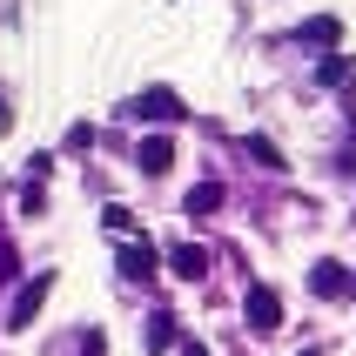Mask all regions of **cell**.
Listing matches in <instances>:
<instances>
[{"label": "cell", "mask_w": 356, "mask_h": 356, "mask_svg": "<svg viewBox=\"0 0 356 356\" xmlns=\"http://www.w3.org/2000/svg\"><path fill=\"white\" fill-rule=\"evenodd\" d=\"M7 128H14V108H7V101H0V135H7Z\"/></svg>", "instance_id": "obj_16"}, {"label": "cell", "mask_w": 356, "mask_h": 356, "mask_svg": "<svg viewBox=\"0 0 356 356\" xmlns=\"http://www.w3.org/2000/svg\"><path fill=\"white\" fill-rule=\"evenodd\" d=\"M181 209H188V222H209V216H216V209H222V181H195Z\"/></svg>", "instance_id": "obj_10"}, {"label": "cell", "mask_w": 356, "mask_h": 356, "mask_svg": "<svg viewBox=\"0 0 356 356\" xmlns=\"http://www.w3.org/2000/svg\"><path fill=\"white\" fill-rule=\"evenodd\" d=\"M40 209H47V195H40V181H27L20 188V216H40Z\"/></svg>", "instance_id": "obj_13"}, {"label": "cell", "mask_w": 356, "mask_h": 356, "mask_svg": "<svg viewBox=\"0 0 356 356\" xmlns=\"http://www.w3.org/2000/svg\"><path fill=\"white\" fill-rule=\"evenodd\" d=\"M309 296H323V302H337V296H350V269H343L337 256H323L316 269H309Z\"/></svg>", "instance_id": "obj_5"}, {"label": "cell", "mask_w": 356, "mask_h": 356, "mask_svg": "<svg viewBox=\"0 0 356 356\" xmlns=\"http://www.w3.org/2000/svg\"><path fill=\"white\" fill-rule=\"evenodd\" d=\"M121 115H128V121H181L188 108H181V95H175V88H141V95L128 101Z\"/></svg>", "instance_id": "obj_3"}, {"label": "cell", "mask_w": 356, "mask_h": 356, "mask_svg": "<svg viewBox=\"0 0 356 356\" xmlns=\"http://www.w3.org/2000/svg\"><path fill=\"white\" fill-rule=\"evenodd\" d=\"M350 296H356V276H350Z\"/></svg>", "instance_id": "obj_17"}, {"label": "cell", "mask_w": 356, "mask_h": 356, "mask_svg": "<svg viewBox=\"0 0 356 356\" xmlns=\"http://www.w3.org/2000/svg\"><path fill=\"white\" fill-rule=\"evenodd\" d=\"M316 88H356V54H323L316 60Z\"/></svg>", "instance_id": "obj_8"}, {"label": "cell", "mask_w": 356, "mask_h": 356, "mask_svg": "<svg viewBox=\"0 0 356 356\" xmlns=\"http://www.w3.org/2000/svg\"><path fill=\"white\" fill-rule=\"evenodd\" d=\"M181 356H216L209 343H195V337H181Z\"/></svg>", "instance_id": "obj_15"}, {"label": "cell", "mask_w": 356, "mask_h": 356, "mask_svg": "<svg viewBox=\"0 0 356 356\" xmlns=\"http://www.w3.org/2000/svg\"><path fill=\"white\" fill-rule=\"evenodd\" d=\"M54 282H60L54 269H34V276L14 289V302H7V330H14V337H20V330H34V316L47 309V296H54Z\"/></svg>", "instance_id": "obj_1"}, {"label": "cell", "mask_w": 356, "mask_h": 356, "mask_svg": "<svg viewBox=\"0 0 356 356\" xmlns=\"http://www.w3.org/2000/svg\"><path fill=\"white\" fill-rule=\"evenodd\" d=\"M135 168H141L148 181H155V175H168V168H175V141H168V135H148V141L135 148Z\"/></svg>", "instance_id": "obj_7"}, {"label": "cell", "mask_w": 356, "mask_h": 356, "mask_svg": "<svg viewBox=\"0 0 356 356\" xmlns=\"http://www.w3.org/2000/svg\"><path fill=\"white\" fill-rule=\"evenodd\" d=\"M161 262H168V249H155L148 236H128V242H121V256H115V269H121L128 282H155Z\"/></svg>", "instance_id": "obj_2"}, {"label": "cell", "mask_w": 356, "mask_h": 356, "mask_svg": "<svg viewBox=\"0 0 356 356\" xmlns=\"http://www.w3.org/2000/svg\"><path fill=\"white\" fill-rule=\"evenodd\" d=\"M242 316H249L256 337H276V330H282V296L269 289V282H256V289L242 296Z\"/></svg>", "instance_id": "obj_4"}, {"label": "cell", "mask_w": 356, "mask_h": 356, "mask_svg": "<svg viewBox=\"0 0 356 356\" xmlns=\"http://www.w3.org/2000/svg\"><path fill=\"white\" fill-rule=\"evenodd\" d=\"M141 343H148V356H161V350H175V343H181V330H175V316H168V309H155V316H148V330H141Z\"/></svg>", "instance_id": "obj_9"}, {"label": "cell", "mask_w": 356, "mask_h": 356, "mask_svg": "<svg viewBox=\"0 0 356 356\" xmlns=\"http://www.w3.org/2000/svg\"><path fill=\"white\" fill-rule=\"evenodd\" d=\"M168 269H175L181 282H202L209 269H216V256H209L202 242H175V249H168Z\"/></svg>", "instance_id": "obj_6"}, {"label": "cell", "mask_w": 356, "mask_h": 356, "mask_svg": "<svg viewBox=\"0 0 356 356\" xmlns=\"http://www.w3.org/2000/svg\"><path fill=\"white\" fill-rule=\"evenodd\" d=\"M81 356H108V337H101V330H88V337H81Z\"/></svg>", "instance_id": "obj_14"}, {"label": "cell", "mask_w": 356, "mask_h": 356, "mask_svg": "<svg viewBox=\"0 0 356 356\" xmlns=\"http://www.w3.org/2000/svg\"><path fill=\"white\" fill-rule=\"evenodd\" d=\"M242 148H249V161H256V168H269V175H282V168H289V161H282V148H276L269 135H249Z\"/></svg>", "instance_id": "obj_11"}, {"label": "cell", "mask_w": 356, "mask_h": 356, "mask_svg": "<svg viewBox=\"0 0 356 356\" xmlns=\"http://www.w3.org/2000/svg\"><path fill=\"white\" fill-rule=\"evenodd\" d=\"M101 222H108L115 236H135V209H121V202H115V209H101Z\"/></svg>", "instance_id": "obj_12"}]
</instances>
